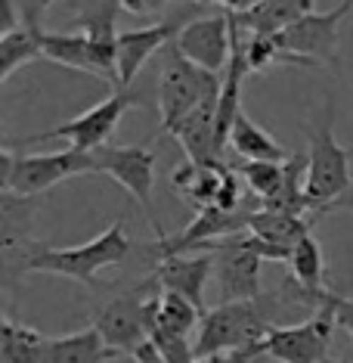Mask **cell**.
Here are the masks:
<instances>
[{"mask_svg": "<svg viewBox=\"0 0 353 363\" xmlns=\"http://www.w3.org/2000/svg\"><path fill=\"white\" fill-rule=\"evenodd\" d=\"M282 301H294L289 283L273 295H260L251 301H224L204 311L199 333H195V357L202 360L226 351L257 348L276 326V313L282 311Z\"/></svg>", "mask_w": 353, "mask_h": 363, "instance_id": "cell-1", "label": "cell"}, {"mask_svg": "<svg viewBox=\"0 0 353 363\" xmlns=\"http://www.w3.org/2000/svg\"><path fill=\"white\" fill-rule=\"evenodd\" d=\"M130 255V236L121 220H115L109 230L93 236L84 245H69V249H53V245L37 242L25 264V274H56L84 283L87 289H103L96 283V274L105 267H115Z\"/></svg>", "mask_w": 353, "mask_h": 363, "instance_id": "cell-2", "label": "cell"}, {"mask_svg": "<svg viewBox=\"0 0 353 363\" xmlns=\"http://www.w3.org/2000/svg\"><path fill=\"white\" fill-rule=\"evenodd\" d=\"M81 174H96V155L93 152H81V150H62V152H44V155H25L16 152L10 146H4L0 152V180H4L6 193L35 196L53 189L56 184L69 177Z\"/></svg>", "mask_w": 353, "mask_h": 363, "instance_id": "cell-3", "label": "cell"}, {"mask_svg": "<svg viewBox=\"0 0 353 363\" xmlns=\"http://www.w3.org/2000/svg\"><path fill=\"white\" fill-rule=\"evenodd\" d=\"M158 292H161L158 283L149 277L139 286L109 298L96 311L93 329L103 335L105 348H109L115 357H118V354H127L130 357L139 345L149 342L152 317H155V295Z\"/></svg>", "mask_w": 353, "mask_h": 363, "instance_id": "cell-4", "label": "cell"}, {"mask_svg": "<svg viewBox=\"0 0 353 363\" xmlns=\"http://www.w3.org/2000/svg\"><path fill=\"white\" fill-rule=\"evenodd\" d=\"M224 78L214 72L202 69L190 62L177 50V44L168 47V60H164L161 78H158V112H161V130L174 134L177 125L190 112H195L208 96L220 94Z\"/></svg>", "mask_w": 353, "mask_h": 363, "instance_id": "cell-5", "label": "cell"}, {"mask_svg": "<svg viewBox=\"0 0 353 363\" xmlns=\"http://www.w3.org/2000/svg\"><path fill=\"white\" fill-rule=\"evenodd\" d=\"M307 171H303V193H307L313 214H325L332 202L347 196L353 189L350 174V152L335 140L332 118H325L319 128L307 130Z\"/></svg>", "mask_w": 353, "mask_h": 363, "instance_id": "cell-6", "label": "cell"}, {"mask_svg": "<svg viewBox=\"0 0 353 363\" xmlns=\"http://www.w3.org/2000/svg\"><path fill=\"white\" fill-rule=\"evenodd\" d=\"M134 103H137V96L130 94V90H112L105 100L90 106L78 118L65 121V125H56L50 130H40V134L22 137V146H35V143H44V140H69L71 150L96 152V150H103V146H109L118 121L125 118Z\"/></svg>", "mask_w": 353, "mask_h": 363, "instance_id": "cell-7", "label": "cell"}, {"mask_svg": "<svg viewBox=\"0 0 353 363\" xmlns=\"http://www.w3.org/2000/svg\"><path fill=\"white\" fill-rule=\"evenodd\" d=\"M96 174H109L115 184H121L146 211L155 236H164L161 224L152 211V189H155V150L149 143H130V146H103L96 150Z\"/></svg>", "mask_w": 353, "mask_h": 363, "instance_id": "cell-8", "label": "cell"}, {"mask_svg": "<svg viewBox=\"0 0 353 363\" xmlns=\"http://www.w3.org/2000/svg\"><path fill=\"white\" fill-rule=\"evenodd\" d=\"M335 311L319 301L316 313L294 326H273L260 342V351L279 363H323L335 333Z\"/></svg>", "mask_w": 353, "mask_h": 363, "instance_id": "cell-9", "label": "cell"}, {"mask_svg": "<svg viewBox=\"0 0 353 363\" xmlns=\"http://www.w3.org/2000/svg\"><path fill=\"white\" fill-rule=\"evenodd\" d=\"M202 252L214 255V279L220 286V304L224 301H251L260 298V258L248 245V233H236L217 242H208Z\"/></svg>", "mask_w": 353, "mask_h": 363, "instance_id": "cell-10", "label": "cell"}, {"mask_svg": "<svg viewBox=\"0 0 353 363\" xmlns=\"http://www.w3.org/2000/svg\"><path fill=\"white\" fill-rule=\"evenodd\" d=\"M353 0H341L335 10L328 13H310L303 16L301 22H294L289 31L276 35L279 47L294 60V65H310L313 60H335V50H338V28L341 19L350 13Z\"/></svg>", "mask_w": 353, "mask_h": 363, "instance_id": "cell-11", "label": "cell"}, {"mask_svg": "<svg viewBox=\"0 0 353 363\" xmlns=\"http://www.w3.org/2000/svg\"><path fill=\"white\" fill-rule=\"evenodd\" d=\"M174 44L190 62L220 75V72H226L229 56H233V16L214 13L186 22Z\"/></svg>", "mask_w": 353, "mask_h": 363, "instance_id": "cell-12", "label": "cell"}, {"mask_svg": "<svg viewBox=\"0 0 353 363\" xmlns=\"http://www.w3.org/2000/svg\"><path fill=\"white\" fill-rule=\"evenodd\" d=\"M186 16H190V10H183L177 19H161L146 28L121 31L118 35V87L115 90H127L130 81L139 75V69H143L155 53L174 44L186 22H192V19H186Z\"/></svg>", "mask_w": 353, "mask_h": 363, "instance_id": "cell-13", "label": "cell"}, {"mask_svg": "<svg viewBox=\"0 0 353 363\" xmlns=\"http://www.w3.org/2000/svg\"><path fill=\"white\" fill-rule=\"evenodd\" d=\"M149 277L164 292H177V295H183V298H190L199 311H208L204 308V286L214 277V255L192 252V255L158 258V264H155V270Z\"/></svg>", "mask_w": 353, "mask_h": 363, "instance_id": "cell-14", "label": "cell"}, {"mask_svg": "<svg viewBox=\"0 0 353 363\" xmlns=\"http://www.w3.org/2000/svg\"><path fill=\"white\" fill-rule=\"evenodd\" d=\"M217 103H220V94L208 96V100L195 112L186 115L174 130V137L180 140V146H183V152L190 155L192 164L224 162L217 152Z\"/></svg>", "mask_w": 353, "mask_h": 363, "instance_id": "cell-15", "label": "cell"}, {"mask_svg": "<svg viewBox=\"0 0 353 363\" xmlns=\"http://www.w3.org/2000/svg\"><path fill=\"white\" fill-rule=\"evenodd\" d=\"M233 171V164L226 162H214V164H180L170 177V186L183 196V202H190L195 211L204 208H217L220 205V193H224V184Z\"/></svg>", "mask_w": 353, "mask_h": 363, "instance_id": "cell-16", "label": "cell"}, {"mask_svg": "<svg viewBox=\"0 0 353 363\" xmlns=\"http://www.w3.org/2000/svg\"><path fill=\"white\" fill-rule=\"evenodd\" d=\"M310 13H313V0H264L248 13L229 16L245 35H282Z\"/></svg>", "mask_w": 353, "mask_h": 363, "instance_id": "cell-17", "label": "cell"}, {"mask_svg": "<svg viewBox=\"0 0 353 363\" xmlns=\"http://www.w3.org/2000/svg\"><path fill=\"white\" fill-rule=\"evenodd\" d=\"M40 53L62 69H75L96 75V60H93V44L84 31H40Z\"/></svg>", "mask_w": 353, "mask_h": 363, "instance_id": "cell-18", "label": "cell"}, {"mask_svg": "<svg viewBox=\"0 0 353 363\" xmlns=\"http://www.w3.org/2000/svg\"><path fill=\"white\" fill-rule=\"evenodd\" d=\"M291 292H294V301L301 304H310L316 292H323V277H325V258H323V249H319L316 236L307 233L301 239L298 245H294L291 252Z\"/></svg>", "mask_w": 353, "mask_h": 363, "instance_id": "cell-19", "label": "cell"}, {"mask_svg": "<svg viewBox=\"0 0 353 363\" xmlns=\"http://www.w3.org/2000/svg\"><path fill=\"white\" fill-rule=\"evenodd\" d=\"M53 338L31 326L16 323L13 317H4L0 323V357L4 363H50Z\"/></svg>", "mask_w": 353, "mask_h": 363, "instance_id": "cell-20", "label": "cell"}, {"mask_svg": "<svg viewBox=\"0 0 353 363\" xmlns=\"http://www.w3.org/2000/svg\"><path fill=\"white\" fill-rule=\"evenodd\" d=\"M229 146L242 155L245 162H289L291 152H285L276 143L273 134H267L257 121H251L245 112L236 115L233 130H229Z\"/></svg>", "mask_w": 353, "mask_h": 363, "instance_id": "cell-21", "label": "cell"}, {"mask_svg": "<svg viewBox=\"0 0 353 363\" xmlns=\"http://www.w3.org/2000/svg\"><path fill=\"white\" fill-rule=\"evenodd\" d=\"M313 224H316V218H298V214L260 208L251 214L248 233H254L257 239H267V242H273V245H282V249H294V245L313 230Z\"/></svg>", "mask_w": 353, "mask_h": 363, "instance_id": "cell-22", "label": "cell"}, {"mask_svg": "<svg viewBox=\"0 0 353 363\" xmlns=\"http://www.w3.org/2000/svg\"><path fill=\"white\" fill-rule=\"evenodd\" d=\"M115 354L105 348L103 335L93 326L71 335H59L50 345V363H109Z\"/></svg>", "mask_w": 353, "mask_h": 363, "instance_id": "cell-23", "label": "cell"}, {"mask_svg": "<svg viewBox=\"0 0 353 363\" xmlns=\"http://www.w3.org/2000/svg\"><path fill=\"white\" fill-rule=\"evenodd\" d=\"M204 317V311H199L190 298L177 292H161L155 295V317H152V326L158 329H168V333H177V335H192V329H199Z\"/></svg>", "mask_w": 353, "mask_h": 363, "instance_id": "cell-24", "label": "cell"}, {"mask_svg": "<svg viewBox=\"0 0 353 363\" xmlns=\"http://www.w3.org/2000/svg\"><path fill=\"white\" fill-rule=\"evenodd\" d=\"M236 171L251 199H257L260 205L276 202L285 186V162H242L236 164Z\"/></svg>", "mask_w": 353, "mask_h": 363, "instance_id": "cell-25", "label": "cell"}, {"mask_svg": "<svg viewBox=\"0 0 353 363\" xmlns=\"http://www.w3.org/2000/svg\"><path fill=\"white\" fill-rule=\"evenodd\" d=\"M40 35L28 28H19L13 35L0 38V81H10L16 69H22L31 60H40Z\"/></svg>", "mask_w": 353, "mask_h": 363, "instance_id": "cell-26", "label": "cell"}, {"mask_svg": "<svg viewBox=\"0 0 353 363\" xmlns=\"http://www.w3.org/2000/svg\"><path fill=\"white\" fill-rule=\"evenodd\" d=\"M242 40H245V62H248V72H264L276 62H291L294 65L291 56L279 47L276 35H245L242 31Z\"/></svg>", "mask_w": 353, "mask_h": 363, "instance_id": "cell-27", "label": "cell"}, {"mask_svg": "<svg viewBox=\"0 0 353 363\" xmlns=\"http://www.w3.org/2000/svg\"><path fill=\"white\" fill-rule=\"evenodd\" d=\"M149 338L164 357V363H195L199 360L195 357V342H190V335H177V333H168V329L152 326Z\"/></svg>", "mask_w": 353, "mask_h": 363, "instance_id": "cell-28", "label": "cell"}, {"mask_svg": "<svg viewBox=\"0 0 353 363\" xmlns=\"http://www.w3.org/2000/svg\"><path fill=\"white\" fill-rule=\"evenodd\" d=\"M319 301H325L328 308L335 311V323H338V329H344V333L350 335V345H353V298H344V295H338V292L323 289V292H316V298H313L316 308H319Z\"/></svg>", "mask_w": 353, "mask_h": 363, "instance_id": "cell-29", "label": "cell"}, {"mask_svg": "<svg viewBox=\"0 0 353 363\" xmlns=\"http://www.w3.org/2000/svg\"><path fill=\"white\" fill-rule=\"evenodd\" d=\"M16 4H19V13H22V26L40 35L44 31V16L56 0H16Z\"/></svg>", "mask_w": 353, "mask_h": 363, "instance_id": "cell-30", "label": "cell"}, {"mask_svg": "<svg viewBox=\"0 0 353 363\" xmlns=\"http://www.w3.org/2000/svg\"><path fill=\"white\" fill-rule=\"evenodd\" d=\"M19 28H25L22 26L19 4H16V0H0V38L13 35V31H19Z\"/></svg>", "mask_w": 353, "mask_h": 363, "instance_id": "cell-31", "label": "cell"}, {"mask_svg": "<svg viewBox=\"0 0 353 363\" xmlns=\"http://www.w3.org/2000/svg\"><path fill=\"white\" fill-rule=\"evenodd\" d=\"M257 354H264V351H260V345H257V348H242V351L214 354V357H202V360H195V363H251Z\"/></svg>", "mask_w": 353, "mask_h": 363, "instance_id": "cell-32", "label": "cell"}, {"mask_svg": "<svg viewBox=\"0 0 353 363\" xmlns=\"http://www.w3.org/2000/svg\"><path fill=\"white\" fill-rule=\"evenodd\" d=\"M168 6V0H121V10L130 16H152L161 13Z\"/></svg>", "mask_w": 353, "mask_h": 363, "instance_id": "cell-33", "label": "cell"}, {"mask_svg": "<svg viewBox=\"0 0 353 363\" xmlns=\"http://www.w3.org/2000/svg\"><path fill=\"white\" fill-rule=\"evenodd\" d=\"M130 360H134V363H164V357L158 354V348L152 345V338H149V342L139 345V348L130 354Z\"/></svg>", "mask_w": 353, "mask_h": 363, "instance_id": "cell-34", "label": "cell"}, {"mask_svg": "<svg viewBox=\"0 0 353 363\" xmlns=\"http://www.w3.org/2000/svg\"><path fill=\"white\" fill-rule=\"evenodd\" d=\"M332 211H347V214H353V189H350L347 196H341L338 202H332V205H328L325 214H332Z\"/></svg>", "mask_w": 353, "mask_h": 363, "instance_id": "cell-35", "label": "cell"}, {"mask_svg": "<svg viewBox=\"0 0 353 363\" xmlns=\"http://www.w3.org/2000/svg\"><path fill=\"white\" fill-rule=\"evenodd\" d=\"M323 363H347V360H335V357H325Z\"/></svg>", "mask_w": 353, "mask_h": 363, "instance_id": "cell-36", "label": "cell"}]
</instances>
